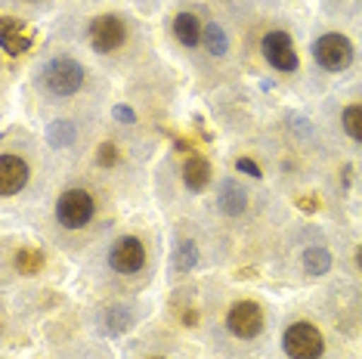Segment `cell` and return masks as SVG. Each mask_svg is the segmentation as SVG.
<instances>
[{
    "mask_svg": "<svg viewBox=\"0 0 362 359\" xmlns=\"http://www.w3.org/2000/svg\"><path fill=\"white\" fill-rule=\"evenodd\" d=\"M40 81L53 96H75L84 87V65L75 62L71 56H56L44 65Z\"/></svg>",
    "mask_w": 362,
    "mask_h": 359,
    "instance_id": "obj_1",
    "label": "cell"
},
{
    "mask_svg": "<svg viewBox=\"0 0 362 359\" xmlns=\"http://www.w3.org/2000/svg\"><path fill=\"white\" fill-rule=\"evenodd\" d=\"M282 347L291 359H319L325 353V341L316 325L310 322H291L282 334Z\"/></svg>",
    "mask_w": 362,
    "mask_h": 359,
    "instance_id": "obj_2",
    "label": "cell"
},
{
    "mask_svg": "<svg viewBox=\"0 0 362 359\" xmlns=\"http://www.w3.org/2000/svg\"><path fill=\"white\" fill-rule=\"evenodd\" d=\"M93 199H90V192L84 189H65L59 195V201H56V220L65 226V230H81V226H87L90 220H93Z\"/></svg>",
    "mask_w": 362,
    "mask_h": 359,
    "instance_id": "obj_3",
    "label": "cell"
},
{
    "mask_svg": "<svg viewBox=\"0 0 362 359\" xmlns=\"http://www.w3.org/2000/svg\"><path fill=\"white\" fill-rule=\"evenodd\" d=\"M313 59L325 71H344L353 62V44L344 35H322L313 44Z\"/></svg>",
    "mask_w": 362,
    "mask_h": 359,
    "instance_id": "obj_4",
    "label": "cell"
},
{
    "mask_svg": "<svg viewBox=\"0 0 362 359\" xmlns=\"http://www.w3.org/2000/svg\"><path fill=\"white\" fill-rule=\"evenodd\" d=\"M127 40V25L118 16H96L90 22V47L96 53H115Z\"/></svg>",
    "mask_w": 362,
    "mask_h": 359,
    "instance_id": "obj_5",
    "label": "cell"
},
{
    "mask_svg": "<svg viewBox=\"0 0 362 359\" xmlns=\"http://www.w3.org/2000/svg\"><path fill=\"white\" fill-rule=\"evenodd\" d=\"M226 329L235 334V338H257L263 331V310L254 300H235L226 313Z\"/></svg>",
    "mask_w": 362,
    "mask_h": 359,
    "instance_id": "obj_6",
    "label": "cell"
},
{
    "mask_svg": "<svg viewBox=\"0 0 362 359\" xmlns=\"http://www.w3.org/2000/svg\"><path fill=\"white\" fill-rule=\"evenodd\" d=\"M109 264L115 273H139L146 264V248H143V242L134 239V235H121L118 242L112 245V251H109Z\"/></svg>",
    "mask_w": 362,
    "mask_h": 359,
    "instance_id": "obj_7",
    "label": "cell"
},
{
    "mask_svg": "<svg viewBox=\"0 0 362 359\" xmlns=\"http://www.w3.org/2000/svg\"><path fill=\"white\" fill-rule=\"evenodd\" d=\"M260 50H263V56H267V62L273 65V69H279V71H294L298 69V50H294L291 35H288V31H269V35L263 37Z\"/></svg>",
    "mask_w": 362,
    "mask_h": 359,
    "instance_id": "obj_8",
    "label": "cell"
},
{
    "mask_svg": "<svg viewBox=\"0 0 362 359\" xmlns=\"http://www.w3.org/2000/svg\"><path fill=\"white\" fill-rule=\"evenodd\" d=\"M28 165L19 158V155H0V192L4 195H16V192H22L25 189V183H28Z\"/></svg>",
    "mask_w": 362,
    "mask_h": 359,
    "instance_id": "obj_9",
    "label": "cell"
},
{
    "mask_svg": "<svg viewBox=\"0 0 362 359\" xmlns=\"http://www.w3.org/2000/svg\"><path fill=\"white\" fill-rule=\"evenodd\" d=\"M0 47H4L10 56H22L31 47V35L22 22H16L13 16H4L0 19Z\"/></svg>",
    "mask_w": 362,
    "mask_h": 359,
    "instance_id": "obj_10",
    "label": "cell"
},
{
    "mask_svg": "<svg viewBox=\"0 0 362 359\" xmlns=\"http://www.w3.org/2000/svg\"><path fill=\"white\" fill-rule=\"evenodd\" d=\"M217 205H220V211H223L226 217L245 214V208H248V195H245V189H242V183H238V180H223V183H220Z\"/></svg>",
    "mask_w": 362,
    "mask_h": 359,
    "instance_id": "obj_11",
    "label": "cell"
},
{
    "mask_svg": "<svg viewBox=\"0 0 362 359\" xmlns=\"http://www.w3.org/2000/svg\"><path fill=\"white\" fill-rule=\"evenodd\" d=\"M174 35L183 47H195L204 40V25L199 22V16L195 13H180L174 19Z\"/></svg>",
    "mask_w": 362,
    "mask_h": 359,
    "instance_id": "obj_12",
    "label": "cell"
},
{
    "mask_svg": "<svg viewBox=\"0 0 362 359\" xmlns=\"http://www.w3.org/2000/svg\"><path fill=\"white\" fill-rule=\"evenodd\" d=\"M183 183L192 192H202L204 186L211 183V165L202 158V155H189L186 165H183Z\"/></svg>",
    "mask_w": 362,
    "mask_h": 359,
    "instance_id": "obj_13",
    "label": "cell"
},
{
    "mask_svg": "<svg viewBox=\"0 0 362 359\" xmlns=\"http://www.w3.org/2000/svg\"><path fill=\"white\" fill-rule=\"evenodd\" d=\"M47 143H50L53 149H69V146L75 143V124H71V121H53V124L47 127Z\"/></svg>",
    "mask_w": 362,
    "mask_h": 359,
    "instance_id": "obj_14",
    "label": "cell"
},
{
    "mask_svg": "<svg viewBox=\"0 0 362 359\" xmlns=\"http://www.w3.org/2000/svg\"><path fill=\"white\" fill-rule=\"evenodd\" d=\"M303 269H307L310 276H325L328 269H332V254H328V248H307L303 251Z\"/></svg>",
    "mask_w": 362,
    "mask_h": 359,
    "instance_id": "obj_15",
    "label": "cell"
},
{
    "mask_svg": "<svg viewBox=\"0 0 362 359\" xmlns=\"http://www.w3.org/2000/svg\"><path fill=\"white\" fill-rule=\"evenodd\" d=\"M134 325V310L130 307H112L105 310V329L112 334H124Z\"/></svg>",
    "mask_w": 362,
    "mask_h": 359,
    "instance_id": "obj_16",
    "label": "cell"
},
{
    "mask_svg": "<svg viewBox=\"0 0 362 359\" xmlns=\"http://www.w3.org/2000/svg\"><path fill=\"white\" fill-rule=\"evenodd\" d=\"M40 266H44V251L40 248H19L16 251V269H19V273L31 276V273H37Z\"/></svg>",
    "mask_w": 362,
    "mask_h": 359,
    "instance_id": "obj_17",
    "label": "cell"
},
{
    "mask_svg": "<svg viewBox=\"0 0 362 359\" xmlns=\"http://www.w3.org/2000/svg\"><path fill=\"white\" fill-rule=\"evenodd\" d=\"M204 47H208L211 56H226L229 50V37L220 25H204Z\"/></svg>",
    "mask_w": 362,
    "mask_h": 359,
    "instance_id": "obj_18",
    "label": "cell"
},
{
    "mask_svg": "<svg viewBox=\"0 0 362 359\" xmlns=\"http://www.w3.org/2000/svg\"><path fill=\"white\" fill-rule=\"evenodd\" d=\"M341 124H344V130H347V136L362 143V102H353V105L344 109Z\"/></svg>",
    "mask_w": 362,
    "mask_h": 359,
    "instance_id": "obj_19",
    "label": "cell"
},
{
    "mask_svg": "<svg viewBox=\"0 0 362 359\" xmlns=\"http://www.w3.org/2000/svg\"><path fill=\"white\" fill-rule=\"evenodd\" d=\"M195 264H199V248H195V242L183 239L177 245V254H174V266L180 269V273H189Z\"/></svg>",
    "mask_w": 362,
    "mask_h": 359,
    "instance_id": "obj_20",
    "label": "cell"
},
{
    "mask_svg": "<svg viewBox=\"0 0 362 359\" xmlns=\"http://www.w3.org/2000/svg\"><path fill=\"white\" fill-rule=\"evenodd\" d=\"M96 165H100V167H115V165H118V146H115V143H103L100 149H96Z\"/></svg>",
    "mask_w": 362,
    "mask_h": 359,
    "instance_id": "obj_21",
    "label": "cell"
},
{
    "mask_svg": "<svg viewBox=\"0 0 362 359\" xmlns=\"http://www.w3.org/2000/svg\"><path fill=\"white\" fill-rule=\"evenodd\" d=\"M235 170H242V174L260 180V167H257V161H251V158H238V161H235Z\"/></svg>",
    "mask_w": 362,
    "mask_h": 359,
    "instance_id": "obj_22",
    "label": "cell"
},
{
    "mask_svg": "<svg viewBox=\"0 0 362 359\" xmlns=\"http://www.w3.org/2000/svg\"><path fill=\"white\" fill-rule=\"evenodd\" d=\"M115 118L124 121V124H134V121H136V115L127 109V105H115Z\"/></svg>",
    "mask_w": 362,
    "mask_h": 359,
    "instance_id": "obj_23",
    "label": "cell"
},
{
    "mask_svg": "<svg viewBox=\"0 0 362 359\" xmlns=\"http://www.w3.org/2000/svg\"><path fill=\"white\" fill-rule=\"evenodd\" d=\"M298 208L307 211V214H313V211L319 208V199H313V195H300V199H298Z\"/></svg>",
    "mask_w": 362,
    "mask_h": 359,
    "instance_id": "obj_24",
    "label": "cell"
},
{
    "mask_svg": "<svg viewBox=\"0 0 362 359\" xmlns=\"http://www.w3.org/2000/svg\"><path fill=\"white\" fill-rule=\"evenodd\" d=\"M183 322H186V325H192V322H199V313H192V310H189V313L183 316Z\"/></svg>",
    "mask_w": 362,
    "mask_h": 359,
    "instance_id": "obj_25",
    "label": "cell"
},
{
    "mask_svg": "<svg viewBox=\"0 0 362 359\" xmlns=\"http://www.w3.org/2000/svg\"><path fill=\"white\" fill-rule=\"evenodd\" d=\"M356 264H359V269H362V245H359V251H356Z\"/></svg>",
    "mask_w": 362,
    "mask_h": 359,
    "instance_id": "obj_26",
    "label": "cell"
},
{
    "mask_svg": "<svg viewBox=\"0 0 362 359\" xmlns=\"http://www.w3.org/2000/svg\"><path fill=\"white\" fill-rule=\"evenodd\" d=\"M31 4H37V0H31Z\"/></svg>",
    "mask_w": 362,
    "mask_h": 359,
    "instance_id": "obj_27",
    "label": "cell"
},
{
    "mask_svg": "<svg viewBox=\"0 0 362 359\" xmlns=\"http://www.w3.org/2000/svg\"><path fill=\"white\" fill-rule=\"evenodd\" d=\"M155 359H161V356H155Z\"/></svg>",
    "mask_w": 362,
    "mask_h": 359,
    "instance_id": "obj_28",
    "label": "cell"
}]
</instances>
